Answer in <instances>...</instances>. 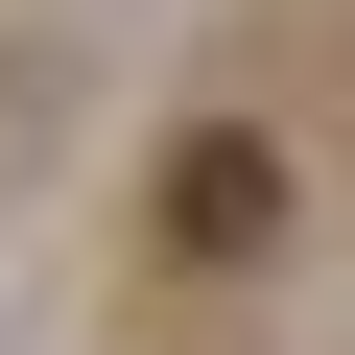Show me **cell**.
<instances>
[{
    "instance_id": "cell-1",
    "label": "cell",
    "mask_w": 355,
    "mask_h": 355,
    "mask_svg": "<svg viewBox=\"0 0 355 355\" xmlns=\"http://www.w3.org/2000/svg\"><path fill=\"white\" fill-rule=\"evenodd\" d=\"M166 237H190V261H261L284 237V166L261 142H166Z\"/></svg>"
}]
</instances>
